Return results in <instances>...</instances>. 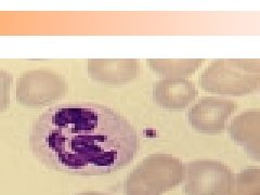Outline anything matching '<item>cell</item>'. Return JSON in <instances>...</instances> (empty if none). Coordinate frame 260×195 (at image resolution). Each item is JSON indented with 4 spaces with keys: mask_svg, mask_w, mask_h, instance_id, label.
Listing matches in <instances>:
<instances>
[{
    "mask_svg": "<svg viewBox=\"0 0 260 195\" xmlns=\"http://www.w3.org/2000/svg\"><path fill=\"white\" fill-rule=\"evenodd\" d=\"M139 136L116 111L92 102L55 105L29 133L34 156L49 169L74 176H102L132 162Z\"/></svg>",
    "mask_w": 260,
    "mask_h": 195,
    "instance_id": "cell-1",
    "label": "cell"
},
{
    "mask_svg": "<svg viewBox=\"0 0 260 195\" xmlns=\"http://www.w3.org/2000/svg\"><path fill=\"white\" fill-rule=\"evenodd\" d=\"M185 166L165 153H154L144 158L124 182L125 195H161L182 183Z\"/></svg>",
    "mask_w": 260,
    "mask_h": 195,
    "instance_id": "cell-2",
    "label": "cell"
},
{
    "mask_svg": "<svg viewBox=\"0 0 260 195\" xmlns=\"http://www.w3.org/2000/svg\"><path fill=\"white\" fill-rule=\"evenodd\" d=\"M68 83L50 71L23 73L16 85V100L26 108L39 109L60 100L68 92Z\"/></svg>",
    "mask_w": 260,
    "mask_h": 195,
    "instance_id": "cell-3",
    "label": "cell"
},
{
    "mask_svg": "<svg viewBox=\"0 0 260 195\" xmlns=\"http://www.w3.org/2000/svg\"><path fill=\"white\" fill-rule=\"evenodd\" d=\"M200 83L208 92L239 96L257 90L260 87V75L240 70L232 59L218 60L203 73Z\"/></svg>",
    "mask_w": 260,
    "mask_h": 195,
    "instance_id": "cell-4",
    "label": "cell"
},
{
    "mask_svg": "<svg viewBox=\"0 0 260 195\" xmlns=\"http://www.w3.org/2000/svg\"><path fill=\"white\" fill-rule=\"evenodd\" d=\"M231 178V170L220 161L195 160L185 166L184 191L188 195H223Z\"/></svg>",
    "mask_w": 260,
    "mask_h": 195,
    "instance_id": "cell-5",
    "label": "cell"
},
{
    "mask_svg": "<svg viewBox=\"0 0 260 195\" xmlns=\"http://www.w3.org/2000/svg\"><path fill=\"white\" fill-rule=\"evenodd\" d=\"M237 108V103L231 100L204 98L188 112L189 124L200 134L218 135L223 132L228 118Z\"/></svg>",
    "mask_w": 260,
    "mask_h": 195,
    "instance_id": "cell-6",
    "label": "cell"
},
{
    "mask_svg": "<svg viewBox=\"0 0 260 195\" xmlns=\"http://www.w3.org/2000/svg\"><path fill=\"white\" fill-rule=\"evenodd\" d=\"M228 134L250 158L260 161V110L240 114L230 123Z\"/></svg>",
    "mask_w": 260,
    "mask_h": 195,
    "instance_id": "cell-7",
    "label": "cell"
},
{
    "mask_svg": "<svg viewBox=\"0 0 260 195\" xmlns=\"http://www.w3.org/2000/svg\"><path fill=\"white\" fill-rule=\"evenodd\" d=\"M198 89L183 78H164L153 86V99L167 110H182L197 98Z\"/></svg>",
    "mask_w": 260,
    "mask_h": 195,
    "instance_id": "cell-8",
    "label": "cell"
},
{
    "mask_svg": "<svg viewBox=\"0 0 260 195\" xmlns=\"http://www.w3.org/2000/svg\"><path fill=\"white\" fill-rule=\"evenodd\" d=\"M88 75L101 84L121 85L134 80L140 72L137 60H89Z\"/></svg>",
    "mask_w": 260,
    "mask_h": 195,
    "instance_id": "cell-9",
    "label": "cell"
},
{
    "mask_svg": "<svg viewBox=\"0 0 260 195\" xmlns=\"http://www.w3.org/2000/svg\"><path fill=\"white\" fill-rule=\"evenodd\" d=\"M203 60H148L152 71L165 78H183L193 74Z\"/></svg>",
    "mask_w": 260,
    "mask_h": 195,
    "instance_id": "cell-10",
    "label": "cell"
},
{
    "mask_svg": "<svg viewBox=\"0 0 260 195\" xmlns=\"http://www.w3.org/2000/svg\"><path fill=\"white\" fill-rule=\"evenodd\" d=\"M223 195H260V168L248 167L232 175Z\"/></svg>",
    "mask_w": 260,
    "mask_h": 195,
    "instance_id": "cell-11",
    "label": "cell"
},
{
    "mask_svg": "<svg viewBox=\"0 0 260 195\" xmlns=\"http://www.w3.org/2000/svg\"><path fill=\"white\" fill-rule=\"evenodd\" d=\"M11 85L12 75L6 71L0 70V113L9 108Z\"/></svg>",
    "mask_w": 260,
    "mask_h": 195,
    "instance_id": "cell-12",
    "label": "cell"
},
{
    "mask_svg": "<svg viewBox=\"0 0 260 195\" xmlns=\"http://www.w3.org/2000/svg\"><path fill=\"white\" fill-rule=\"evenodd\" d=\"M232 62L237 67L249 74L260 75V60H245V59H232Z\"/></svg>",
    "mask_w": 260,
    "mask_h": 195,
    "instance_id": "cell-13",
    "label": "cell"
},
{
    "mask_svg": "<svg viewBox=\"0 0 260 195\" xmlns=\"http://www.w3.org/2000/svg\"><path fill=\"white\" fill-rule=\"evenodd\" d=\"M75 195H111L108 193H102V192H94V191H88V192H81L77 193Z\"/></svg>",
    "mask_w": 260,
    "mask_h": 195,
    "instance_id": "cell-14",
    "label": "cell"
}]
</instances>
